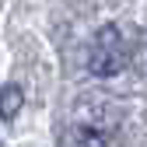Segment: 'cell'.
Returning a JSON list of instances; mask_svg holds the SVG:
<instances>
[{
  "label": "cell",
  "instance_id": "cell-2",
  "mask_svg": "<svg viewBox=\"0 0 147 147\" xmlns=\"http://www.w3.org/2000/svg\"><path fill=\"white\" fill-rule=\"evenodd\" d=\"M21 102H25L21 88L18 84H4L0 88V119H14L18 109H21Z\"/></svg>",
  "mask_w": 147,
  "mask_h": 147
},
{
  "label": "cell",
  "instance_id": "cell-1",
  "mask_svg": "<svg viewBox=\"0 0 147 147\" xmlns=\"http://www.w3.org/2000/svg\"><path fill=\"white\" fill-rule=\"evenodd\" d=\"M126 63V42H123V32L116 25H105L95 42H91V56H88V70L95 77H112L119 74Z\"/></svg>",
  "mask_w": 147,
  "mask_h": 147
}]
</instances>
